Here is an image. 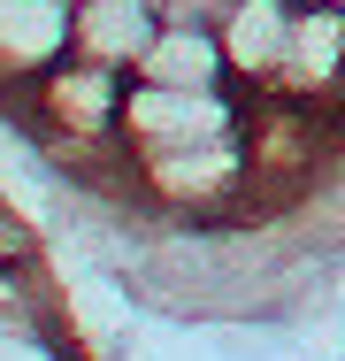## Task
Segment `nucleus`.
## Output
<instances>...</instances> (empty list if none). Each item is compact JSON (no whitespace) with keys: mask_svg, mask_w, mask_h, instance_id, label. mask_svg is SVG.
<instances>
[{"mask_svg":"<svg viewBox=\"0 0 345 361\" xmlns=\"http://www.w3.org/2000/svg\"><path fill=\"white\" fill-rule=\"evenodd\" d=\"M123 100H131V70L62 54L39 85L15 92V131L54 146V154L100 161V169H131V154H123Z\"/></svg>","mask_w":345,"mask_h":361,"instance_id":"f257e3e1","label":"nucleus"},{"mask_svg":"<svg viewBox=\"0 0 345 361\" xmlns=\"http://www.w3.org/2000/svg\"><path fill=\"white\" fill-rule=\"evenodd\" d=\"M246 131V92L215 85V92H184V85H146L131 77L123 100V154H177V146H207Z\"/></svg>","mask_w":345,"mask_h":361,"instance_id":"f03ea898","label":"nucleus"},{"mask_svg":"<svg viewBox=\"0 0 345 361\" xmlns=\"http://www.w3.org/2000/svg\"><path fill=\"white\" fill-rule=\"evenodd\" d=\"M291 16L299 0H230L215 16V39H222V62H230V85L253 100V92H276L284 77V47H291Z\"/></svg>","mask_w":345,"mask_h":361,"instance_id":"7ed1b4c3","label":"nucleus"},{"mask_svg":"<svg viewBox=\"0 0 345 361\" xmlns=\"http://www.w3.org/2000/svg\"><path fill=\"white\" fill-rule=\"evenodd\" d=\"M69 54V0H0V92H23Z\"/></svg>","mask_w":345,"mask_h":361,"instance_id":"20e7f679","label":"nucleus"},{"mask_svg":"<svg viewBox=\"0 0 345 361\" xmlns=\"http://www.w3.org/2000/svg\"><path fill=\"white\" fill-rule=\"evenodd\" d=\"M153 31H161L153 0H69V54H84V62L138 70Z\"/></svg>","mask_w":345,"mask_h":361,"instance_id":"39448f33","label":"nucleus"},{"mask_svg":"<svg viewBox=\"0 0 345 361\" xmlns=\"http://www.w3.org/2000/svg\"><path fill=\"white\" fill-rule=\"evenodd\" d=\"M131 77H146V85H184V92H215V85H230V62H222L215 23H161L153 47H146V62H138Z\"/></svg>","mask_w":345,"mask_h":361,"instance_id":"423d86ee","label":"nucleus"},{"mask_svg":"<svg viewBox=\"0 0 345 361\" xmlns=\"http://www.w3.org/2000/svg\"><path fill=\"white\" fill-rule=\"evenodd\" d=\"M0 361H77L69 331H31V323H0Z\"/></svg>","mask_w":345,"mask_h":361,"instance_id":"0eeeda50","label":"nucleus"},{"mask_svg":"<svg viewBox=\"0 0 345 361\" xmlns=\"http://www.w3.org/2000/svg\"><path fill=\"white\" fill-rule=\"evenodd\" d=\"M0 262H39V231L8 208V192H0Z\"/></svg>","mask_w":345,"mask_h":361,"instance_id":"6e6552de","label":"nucleus"},{"mask_svg":"<svg viewBox=\"0 0 345 361\" xmlns=\"http://www.w3.org/2000/svg\"><path fill=\"white\" fill-rule=\"evenodd\" d=\"M222 8H230V0H153V16H161V23H215Z\"/></svg>","mask_w":345,"mask_h":361,"instance_id":"1a4fd4ad","label":"nucleus"},{"mask_svg":"<svg viewBox=\"0 0 345 361\" xmlns=\"http://www.w3.org/2000/svg\"><path fill=\"white\" fill-rule=\"evenodd\" d=\"M330 361H345V346H338V354H330Z\"/></svg>","mask_w":345,"mask_h":361,"instance_id":"9d476101","label":"nucleus"},{"mask_svg":"<svg viewBox=\"0 0 345 361\" xmlns=\"http://www.w3.org/2000/svg\"><path fill=\"white\" fill-rule=\"evenodd\" d=\"M330 8H345V0H330Z\"/></svg>","mask_w":345,"mask_h":361,"instance_id":"9b49d317","label":"nucleus"}]
</instances>
